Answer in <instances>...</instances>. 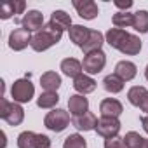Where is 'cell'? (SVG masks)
Listing matches in <instances>:
<instances>
[{
	"instance_id": "obj_23",
	"label": "cell",
	"mask_w": 148,
	"mask_h": 148,
	"mask_svg": "<svg viewBox=\"0 0 148 148\" xmlns=\"http://www.w3.org/2000/svg\"><path fill=\"white\" fill-rule=\"evenodd\" d=\"M103 87H105V91H108L112 94H117L124 89V80L120 77H117L115 73H112V75H106L103 79Z\"/></svg>"
},
{
	"instance_id": "obj_3",
	"label": "cell",
	"mask_w": 148,
	"mask_h": 148,
	"mask_svg": "<svg viewBox=\"0 0 148 148\" xmlns=\"http://www.w3.org/2000/svg\"><path fill=\"white\" fill-rule=\"evenodd\" d=\"M0 117H2L9 125H19L25 120V110L19 103H11L5 98L0 99Z\"/></svg>"
},
{
	"instance_id": "obj_9",
	"label": "cell",
	"mask_w": 148,
	"mask_h": 148,
	"mask_svg": "<svg viewBox=\"0 0 148 148\" xmlns=\"http://www.w3.org/2000/svg\"><path fill=\"white\" fill-rule=\"evenodd\" d=\"M32 44V35L25 28H16L9 35V47L12 51H23Z\"/></svg>"
},
{
	"instance_id": "obj_29",
	"label": "cell",
	"mask_w": 148,
	"mask_h": 148,
	"mask_svg": "<svg viewBox=\"0 0 148 148\" xmlns=\"http://www.w3.org/2000/svg\"><path fill=\"white\" fill-rule=\"evenodd\" d=\"M87 146V141L80 136V134H70L64 143H63V148H86Z\"/></svg>"
},
{
	"instance_id": "obj_27",
	"label": "cell",
	"mask_w": 148,
	"mask_h": 148,
	"mask_svg": "<svg viewBox=\"0 0 148 148\" xmlns=\"http://www.w3.org/2000/svg\"><path fill=\"white\" fill-rule=\"evenodd\" d=\"M136 32L146 33L148 32V11H138L134 12V26Z\"/></svg>"
},
{
	"instance_id": "obj_14",
	"label": "cell",
	"mask_w": 148,
	"mask_h": 148,
	"mask_svg": "<svg viewBox=\"0 0 148 148\" xmlns=\"http://www.w3.org/2000/svg\"><path fill=\"white\" fill-rule=\"evenodd\" d=\"M99 112L103 117H113V119H119V115H122L124 112V106L119 99L115 98H106L99 103Z\"/></svg>"
},
{
	"instance_id": "obj_33",
	"label": "cell",
	"mask_w": 148,
	"mask_h": 148,
	"mask_svg": "<svg viewBox=\"0 0 148 148\" xmlns=\"http://www.w3.org/2000/svg\"><path fill=\"white\" fill-rule=\"evenodd\" d=\"M139 108H141L145 113H148V94H146V98H145V101H143V105H141Z\"/></svg>"
},
{
	"instance_id": "obj_20",
	"label": "cell",
	"mask_w": 148,
	"mask_h": 148,
	"mask_svg": "<svg viewBox=\"0 0 148 148\" xmlns=\"http://www.w3.org/2000/svg\"><path fill=\"white\" fill-rule=\"evenodd\" d=\"M26 9V4L23 2V0H9V2H5L4 5H2V11H0V18L2 19H9V18H12L14 14H23V11Z\"/></svg>"
},
{
	"instance_id": "obj_21",
	"label": "cell",
	"mask_w": 148,
	"mask_h": 148,
	"mask_svg": "<svg viewBox=\"0 0 148 148\" xmlns=\"http://www.w3.org/2000/svg\"><path fill=\"white\" fill-rule=\"evenodd\" d=\"M40 86L47 91V92H56L61 86V77L56 71H45L40 77Z\"/></svg>"
},
{
	"instance_id": "obj_8",
	"label": "cell",
	"mask_w": 148,
	"mask_h": 148,
	"mask_svg": "<svg viewBox=\"0 0 148 148\" xmlns=\"http://www.w3.org/2000/svg\"><path fill=\"white\" fill-rule=\"evenodd\" d=\"M120 131V120L119 119H113V117H101L99 122H98V127H96V132L108 139V138H115Z\"/></svg>"
},
{
	"instance_id": "obj_5",
	"label": "cell",
	"mask_w": 148,
	"mask_h": 148,
	"mask_svg": "<svg viewBox=\"0 0 148 148\" xmlns=\"http://www.w3.org/2000/svg\"><path fill=\"white\" fill-rule=\"evenodd\" d=\"M18 148H51V139L45 134L23 131L18 136Z\"/></svg>"
},
{
	"instance_id": "obj_6",
	"label": "cell",
	"mask_w": 148,
	"mask_h": 148,
	"mask_svg": "<svg viewBox=\"0 0 148 148\" xmlns=\"http://www.w3.org/2000/svg\"><path fill=\"white\" fill-rule=\"evenodd\" d=\"M33 94H35V87L30 82V79H19L11 87V96L14 103H28L32 101Z\"/></svg>"
},
{
	"instance_id": "obj_17",
	"label": "cell",
	"mask_w": 148,
	"mask_h": 148,
	"mask_svg": "<svg viewBox=\"0 0 148 148\" xmlns=\"http://www.w3.org/2000/svg\"><path fill=\"white\" fill-rule=\"evenodd\" d=\"M59 66H61V71L64 73L66 77H73V79H77L79 75H82V70H84L82 63L79 59H75V58H66V59H63Z\"/></svg>"
},
{
	"instance_id": "obj_35",
	"label": "cell",
	"mask_w": 148,
	"mask_h": 148,
	"mask_svg": "<svg viewBox=\"0 0 148 148\" xmlns=\"http://www.w3.org/2000/svg\"><path fill=\"white\" fill-rule=\"evenodd\" d=\"M145 79L148 80V64H146V70H145Z\"/></svg>"
},
{
	"instance_id": "obj_30",
	"label": "cell",
	"mask_w": 148,
	"mask_h": 148,
	"mask_svg": "<svg viewBox=\"0 0 148 148\" xmlns=\"http://www.w3.org/2000/svg\"><path fill=\"white\" fill-rule=\"evenodd\" d=\"M105 148H125V145H124V138L115 136V138H108V139H105Z\"/></svg>"
},
{
	"instance_id": "obj_32",
	"label": "cell",
	"mask_w": 148,
	"mask_h": 148,
	"mask_svg": "<svg viewBox=\"0 0 148 148\" xmlns=\"http://www.w3.org/2000/svg\"><path fill=\"white\" fill-rule=\"evenodd\" d=\"M141 125H143V129H145V132L148 134V115H145V117H141Z\"/></svg>"
},
{
	"instance_id": "obj_22",
	"label": "cell",
	"mask_w": 148,
	"mask_h": 148,
	"mask_svg": "<svg viewBox=\"0 0 148 148\" xmlns=\"http://www.w3.org/2000/svg\"><path fill=\"white\" fill-rule=\"evenodd\" d=\"M146 94H148V91H146L143 86H134V87H131V89L127 91V99H129V103H131L132 106H138V108H139V106L143 105Z\"/></svg>"
},
{
	"instance_id": "obj_15",
	"label": "cell",
	"mask_w": 148,
	"mask_h": 148,
	"mask_svg": "<svg viewBox=\"0 0 148 148\" xmlns=\"http://www.w3.org/2000/svg\"><path fill=\"white\" fill-rule=\"evenodd\" d=\"M136 73H138V68L132 61H119L117 66H115V75L120 77L124 82H129L136 77Z\"/></svg>"
},
{
	"instance_id": "obj_31",
	"label": "cell",
	"mask_w": 148,
	"mask_h": 148,
	"mask_svg": "<svg viewBox=\"0 0 148 148\" xmlns=\"http://www.w3.org/2000/svg\"><path fill=\"white\" fill-rule=\"evenodd\" d=\"M113 5L119 7V9H122V12H127V9L132 7V0H125V2H124V0H115Z\"/></svg>"
},
{
	"instance_id": "obj_26",
	"label": "cell",
	"mask_w": 148,
	"mask_h": 148,
	"mask_svg": "<svg viewBox=\"0 0 148 148\" xmlns=\"http://www.w3.org/2000/svg\"><path fill=\"white\" fill-rule=\"evenodd\" d=\"M59 103V96H58V92H42L38 98H37V106L38 108H52L54 110V106Z\"/></svg>"
},
{
	"instance_id": "obj_25",
	"label": "cell",
	"mask_w": 148,
	"mask_h": 148,
	"mask_svg": "<svg viewBox=\"0 0 148 148\" xmlns=\"http://www.w3.org/2000/svg\"><path fill=\"white\" fill-rule=\"evenodd\" d=\"M51 21L58 26V28H61L63 32L64 30H70L73 25H71V18L64 12V11H54L52 14H51Z\"/></svg>"
},
{
	"instance_id": "obj_13",
	"label": "cell",
	"mask_w": 148,
	"mask_h": 148,
	"mask_svg": "<svg viewBox=\"0 0 148 148\" xmlns=\"http://www.w3.org/2000/svg\"><path fill=\"white\" fill-rule=\"evenodd\" d=\"M98 122H99L98 117H96L94 113H91V112H87V113H84V115H79V117H73V119H71L73 127L79 129V131H96Z\"/></svg>"
},
{
	"instance_id": "obj_24",
	"label": "cell",
	"mask_w": 148,
	"mask_h": 148,
	"mask_svg": "<svg viewBox=\"0 0 148 148\" xmlns=\"http://www.w3.org/2000/svg\"><path fill=\"white\" fill-rule=\"evenodd\" d=\"M112 23H113V26L119 28V30H124V28L134 26V14H131V12H122V11H120V12L113 14Z\"/></svg>"
},
{
	"instance_id": "obj_2",
	"label": "cell",
	"mask_w": 148,
	"mask_h": 148,
	"mask_svg": "<svg viewBox=\"0 0 148 148\" xmlns=\"http://www.w3.org/2000/svg\"><path fill=\"white\" fill-rule=\"evenodd\" d=\"M61 37H63V30L58 28L52 21H49L40 32H37V33L32 37L30 47H32L35 52H44V51H47L49 47L56 45V44L61 40Z\"/></svg>"
},
{
	"instance_id": "obj_19",
	"label": "cell",
	"mask_w": 148,
	"mask_h": 148,
	"mask_svg": "<svg viewBox=\"0 0 148 148\" xmlns=\"http://www.w3.org/2000/svg\"><path fill=\"white\" fill-rule=\"evenodd\" d=\"M105 42H106V40H105V37H103V33H101L99 30H91V37H89V40L82 45V51H84L86 56L91 54V52L101 51V45H103Z\"/></svg>"
},
{
	"instance_id": "obj_16",
	"label": "cell",
	"mask_w": 148,
	"mask_h": 148,
	"mask_svg": "<svg viewBox=\"0 0 148 148\" xmlns=\"http://www.w3.org/2000/svg\"><path fill=\"white\" fill-rule=\"evenodd\" d=\"M68 33H70V40L75 44V45H79L80 49H82V45L89 40V37H91V30L89 28H86V26H82V25H73L70 30H68Z\"/></svg>"
},
{
	"instance_id": "obj_4",
	"label": "cell",
	"mask_w": 148,
	"mask_h": 148,
	"mask_svg": "<svg viewBox=\"0 0 148 148\" xmlns=\"http://www.w3.org/2000/svg\"><path fill=\"white\" fill-rule=\"evenodd\" d=\"M70 124V113L66 110H61V108H54L51 110L45 119H44V125L49 129V131H54V132H61L68 127Z\"/></svg>"
},
{
	"instance_id": "obj_7",
	"label": "cell",
	"mask_w": 148,
	"mask_h": 148,
	"mask_svg": "<svg viewBox=\"0 0 148 148\" xmlns=\"http://www.w3.org/2000/svg\"><path fill=\"white\" fill-rule=\"evenodd\" d=\"M106 64V54L103 51H96V52H91L87 56H84V61H82V66H84V71H87L89 75H96L99 73Z\"/></svg>"
},
{
	"instance_id": "obj_1",
	"label": "cell",
	"mask_w": 148,
	"mask_h": 148,
	"mask_svg": "<svg viewBox=\"0 0 148 148\" xmlns=\"http://www.w3.org/2000/svg\"><path fill=\"white\" fill-rule=\"evenodd\" d=\"M105 40L110 47L120 51L125 56H136L141 51V40L139 37L127 33L125 30H119V28H110L105 35Z\"/></svg>"
},
{
	"instance_id": "obj_12",
	"label": "cell",
	"mask_w": 148,
	"mask_h": 148,
	"mask_svg": "<svg viewBox=\"0 0 148 148\" xmlns=\"http://www.w3.org/2000/svg\"><path fill=\"white\" fill-rule=\"evenodd\" d=\"M68 110L73 117H79L89 112V99L84 98V94H73L68 99Z\"/></svg>"
},
{
	"instance_id": "obj_18",
	"label": "cell",
	"mask_w": 148,
	"mask_h": 148,
	"mask_svg": "<svg viewBox=\"0 0 148 148\" xmlns=\"http://www.w3.org/2000/svg\"><path fill=\"white\" fill-rule=\"evenodd\" d=\"M96 86H98V82H96L92 77L86 75V73L79 75L77 79H73V87H75V91L80 92V94H89V92H92V91L96 89Z\"/></svg>"
},
{
	"instance_id": "obj_10",
	"label": "cell",
	"mask_w": 148,
	"mask_h": 148,
	"mask_svg": "<svg viewBox=\"0 0 148 148\" xmlns=\"http://www.w3.org/2000/svg\"><path fill=\"white\" fill-rule=\"evenodd\" d=\"M73 7L77 9L79 16L84 18V19H94L99 12L98 9V4L92 2V0H73Z\"/></svg>"
},
{
	"instance_id": "obj_11",
	"label": "cell",
	"mask_w": 148,
	"mask_h": 148,
	"mask_svg": "<svg viewBox=\"0 0 148 148\" xmlns=\"http://www.w3.org/2000/svg\"><path fill=\"white\" fill-rule=\"evenodd\" d=\"M21 25L25 30L28 32H40L45 25H44V14L38 12V11H28L23 19H21Z\"/></svg>"
},
{
	"instance_id": "obj_28",
	"label": "cell",
	"mask_w": 148,
	"mask_h": 148,
	"mask_svg": "<svg viewBox=\"0 0 148 148\" xmlns=\"http://www.w3.org/2000/svg\"><path fill=\"white\" fill-rule=\"evenodd\" d=\"M143 139H145V138H143L139 132L129 131V132L124 136V145H125V148H141Z\"/></svg>"
},
{
	"instance_id": "obj_34",
	"label": "cell",
	"mask_w": 148,
	"mask_h": 148,
	"mask_svg": "<svg viewBox=\"0 0 148 148\" xmlns=\"http://www.w3.org/2000/svg\"><path fill=\"white\" fill-rule=\"evenodd\" d=\"M141 148H148V139H143V145H141Z\"/></svg>"
}]
</instances>
